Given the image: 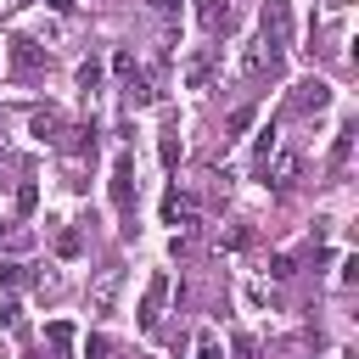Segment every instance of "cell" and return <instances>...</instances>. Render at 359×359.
Listing matches in <instances>:
<instances>
[{"mask_svg":"<svg viewBox=\"0 0 359 359\" xmlns=\"http://www.w3.org/2000/svg\"><path fill=\"white\" fill-rule=\"evenodd\" d=\"M112 208L123 219V236H135V151L112 157Z\"/></svg>","mask_w":359,"mask_h":359,"instance_id":"obj_1","label":"cell"},{"mask_svg":"<svg viewBox=\"0 0 359 359\" xmlns=\"http://www.w3.org/2000/svg\"><path fill=\"white\" fill-rule=\"evenodd\" d=\"M280 73H286V50H280V45H269V39L258 34V39L241 50V79H252V84H258V79H280Z\"/></svg>","mask_w":359,"mask_h":359,"instance_id":"obj_2","label":"cell"},{"mask_svg":"<svg viewBox=\"0 0 359 359\" xmlns=\"http://www.w3.org/2000/svg\"><path fill=\"white\" fill-rule=\"evenodd\" d=\"M6 56H11V73L17 79H39L45 67H50V56H45V45H34V39H6Z\"/></svg>","mask_w":359,"mask_h":359,"instance_id":"obj_3","label":"cell"},{"mask_svg":"<svg viewBox=\"0 0 359 359\" xmlns=\"http://www.w3.org/2000/svg\"><path fill=\"white\" fill-rule=\"evenodd\" d=\"M258 28H264V39L269 45H292V6L286 0H264V11H258Z\"/></svg>","mask_w":359,"mask_h":359,"instance_id":"obj_4","label":"cell"},{"mask_svg":"<svg viewBox=\"0 0 359 359\" xmlns=\"http://www.w3.org/2000/svg\"><path fill=\"white\" fill-rule=\"evenodd\" d=\"M325 107H331V84H325V79H303V84L292 90V101H286V112H297V118H303V112H325Z\"/></svg>","mask_w":359,"mask_h":359,"instance_id":"obj_5","label":"cell"},{"mask_svg":"<svg viewBox=\"0 0 359 359\" xmlns=\"http://www.w3.org/2000/svg\"><path fill=\"white\" fill-rule=\"evenodd\" d=\"M258 174H269L264 185H275V191L286 196V191L297 185V151H269V157L258 163Z\"/></svg>","mask_w":359,"mask_h":359,"instance_id":"obj_6","label":"cell"},{"mask_svg":"<svg viewBox=\"0 0 359 359\" xmlns=\"http://www.w3.org/2000/svg\"><path fill=\"white\" fill-rule=\"evenodd\" d=\"M196 22H202V34H230V22H236V6L230 0H196Z\"/></svg>","mask_w":359,"mask_h":359,"instance_id":"obj_7","label":"cell"},{"mask_svg":"<svg viewBox=\"0 0 359 359\" xmlns=\"http://www.w3.org/2000/svg\"><path fill=\"white\" fill-rule=\"evenodd\" d=\"M163 297H168V275L157 269L151 286H146V297H140V331H151V337H157V309H163Z\"/></svg>","mask_w":359,"mask_h":359,"instance_id":"obj_8","label":"cell"},{"mask_svg":"<svg viewBox=\"0 0 359 359\" xmlns=\"http://www.w3.org/2000/svg\"><path fill=\"white\" fill-rule=\"evenodd\" d=\"M118 280H123V269H101V275H95V286H90V309H95V314H107V309H112Z\"/></svg>","mask_w":359,"mask_h":359,"instance_id":"obj_9","label":"cell"},{"mask_svg":"<svg viewBox=\"0 0 359 359\" xmlns=\"http://www.w3.org/2000/svg\"><path fill=\"white\" fill-rule=\"evenodd\" d=\"M28 129H34L39 140H50V146H56V140L67 135V123H62V112H56V107H39V112L28 118Z\"/></svg>","mask_w":359,"mask_h":359,"instance_id":"obj_10","label":"cell"},{"mask_svg":"<svg viewBox=\"0 0 359 359\" xmlns=\"http://www.w3.org/2000/svg\"><path fill=\"white\" fill-rule=\"evenodd\" d=\"M45 342H50V359H73V325L67 320H50L45 325Z\"/></svg>","mask_w":359,"mask_h":359,"instance_id":"obj_11","label":"cell"},{"mask_svg":"<svg viewBox=\"0 0 359 359\" xmlns=\"http://www.w3.org/2000/svg\"><path fill=\"white\" fill-rule=\"evenodd\" d=\"M123 101H129V107H151V101H157L151 79H146V73H129V79H123Z\"/></svg>","mask_w":359,"mask_h":359,"instance_id":"obj_12","label":"cell"},{"mask_svg":"<svg viewBox=\"0 0 359 359\" xmlns=\"http://www.w3.org/2000/svg\"><path fill=\"white\" fill-rule=\"evenodd\" d=\"M163 219H168V224H185V230H196V213H191V202H185L180 191H168V196H163Z\"/></svg>","mask_w":359,"mask_h":359,"instance_id":"obj_13","label":"cell"},{"mask_svg":"<svg viewBox=\"0 0 359 359\" xmlns=\"http://www.w3.org/2000/svg\"><path fill=\"white\" fill-rule=\"evenodd\" d=\"M208 73H213V50H202V56H191V62H185V84H191V90H202V84H208Z\"/></svg>","mask_w":359,"mask_h":359,"instance_id":"obj_14","label":"cell"},{"mask_svg":"<svg viewBox=\"0 0 359 359\" xmlns=\"http://www.w3.org/2000/svg\"><path fill=\"white\" fill-rule=\"evenodd\" d=\"M157 157H163V168H174V163L185 157V146H180V129H163V140H157Z\"/></svg>","mask_w":359,"mask_h":359,"instance_id":"obj_15","label":"cell"},{"mask_svg":"<svg viewBox=\"0 0 359 359\" xmlns=\"http://www.w3.org/2000/svg\"><path fill=\"white\" fill-rule=\"evenodd\" d=\"M348 151H353V123H342V129H337V146H331V168H342V163H348Z\"/></svg>","mask_w":359,"mask_h":359,"instance_id":"obj_16","label":"cell"},{"mask_svg":"<svg viewBox=\"0 0 359 359\" xmlns=\"http://www.w3.org/2000/svg\"><path fill=\"white\" fill-rule=\"evenodd\" d=\"M84 359H112V337L90 331V337H84Z\"/></svg>","mask_w":359,"mask_h":359,"instance_id":"obj_17","label":"cell"},{"mask_svg":"<svg viewBox=\"0 0 359 359\" xmlns=\"http://www.w3.org/2000/svg\"><path fill=\"white\" fill-rule=\"evenodd\" d=\"M34 208H39V185L22 180V185H17V213H34Z\"/></svg>","mask_w":359,"mask_h":359,"instance_id":"obj_18","label":"cell"},{"mask_svg":"<svg viewBox=\"0 0 359 359\" xmlns=\"http://www.w3.org/2000/svg\"><path fill=\"white\" fill-rule=\"evenodd\" d=\"M56 252H62V258H79V252H84V236H79V230H62V236H56Z\"/></svg>","mask_w":359,"mask_h":359,"instance_id":"obj_19","label":"cell"},{"mask_svg":"<svg viewBox=\"0 0 359 359\" xmlns=\"http://www.w3.org/2000/svg\"><path fill=\"white\" fill-rule=\"evenodd\" d=\"M269 275H275V280H292V275H297V258H292V252H275V258H269Z\"/></svg>","mask_w":359,"mask_h":359,"instance_id":"obj_20","label":"cell"},{"mask_svg":"<svg viewBox=\"0 0 359 359\" xmlns=\"http://www.w3.org/2000/svg\"><path fill=\"white\" fill-rule=\"evenodd\" d=\"M95 84H101V62H84V67H79V90H84V95H90V90H95Z\"/></svg>","mask_w":359,"mask_h":359,"instance_id":"obj_21","label":"cell"},{"mask_svg":"<svg viewBox=\"0 0 359 359\" xmlns=\"http://www.w3.org/2000/svg\"><path fill=\"white\" fill-rule=\"evenodd\" d=\"M22 275H28L22 264H0V286H22Z\"/></svg>","mask_w":359,"mask_h":359,"instance_id":"obj_22","label":"cell"},{"mask_svg":"<svg viewBox=\"0 0 359 359\" xmlns=\"http://www.w3.org/2000/svg\"><path fill=\"white\" fill-rule=\"evenodd\" d=\"M196 359H224V348H219V337H202V342H196Z\"/></svg>","mask_w":359,"mask_h":359,"instance_id":"obj_23","label":"cell"},{"mask_svg":"<svg viewBox=\"0 0 359 359\" xmlns=\"http://www.w3.org/2000/svg\"><path fill=\"white\" fill-rule=\"evenodd\" d=\"M112 73H118V79H129V73H135V56H129V50H118V56H112Z\"/></svg>","mask_w":359,"mask_h":359,"instance_id":"obj_24","label":"cell"},{"mask_svg":"<svg viewBox=\"0 0 359 359\" xmlns=\"http://www.w3.org/2000/svg\"><path fill=\"white\" fill-rule=\"evenodd\" d=\"M0 320H6V331H22V309H17V303H6V309H0Z\"/></svg>","mask_w":359,"mask_h":359,"instance_id":"obj_25","label":"cell"},{"mask_svg":"<svg viewBox=\"0 0 359 359\" xmlns=\"http://www.w3.org/2000/svg\"><path fill=\"white\" fill-rule=\"evenodd\" d=\"M236 359H258V342L252 337H236Z\"/></svg>","mask_w":359,"mask_h":359,"instance_id":"obj_26","label":"cell"},{"mask_svg":"<svg viewBox=\"0 0 359 359\" xmlns=\"http://www.w3.org/2000/svg\"><path fill=\"white\" fill-rule=\"evenodd\" d=\"M151 11H163V17H168V11H180V0H151Z\"/></svg>","mask_w":359,"mask_h":359,"instance_id":"obj_27","label":"cell"},{"mask_svg":"<svg viewBox=\"0 0 359 359\" xmlns=\"http://www.w3.org/2000/svg\"><path fill=\"white\" fill-rule=\"evenodd\" d=\"M45 6H50V11H73V0H45Z\"/></svg>","mask_w":359,"mask_h":359,"instance_id":"obj_28","label":"cell"}]
</instances>
